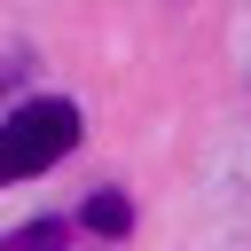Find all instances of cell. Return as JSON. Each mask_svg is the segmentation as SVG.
<instances>
[{
  "mask_svg": "<svg viewBox=\"0 0 251 251\" xmlns=\"http://www.w3.org/2000/svg\"><path fill=\"white\" fill-rule=\"evenodd\" d=\"M71 235H78V220H31V227L0 235V251H63Z\"/></svg>",
  "mask_w": 251,
  "mask_h": 251,
  "instance_id": "3957f363",
  "label": "cell"
},
{
  "mask_svg": "<svg viewBox=\"0 0 251 251\" xmlns=\"http://www.w3.org/2000/svg\"><path fill=\"white\" fill-rule=\"evenodd\" d=\"M78 133H86V118H78L71 94L16 102V110L0 118V188H16V180H31V173L63 165V157L78 149Z\"/></svg>",
  "mask_w": 251,
  "mask_h": 251,
  "instance_id": "6da1fadb",
  "label": "cell"
},
{
  "mask_svg": "<svg viewBox=\"0 0 251 251\" xmlns=\"http://www.w3.org/2000/svg\"><path fill=\"white\" fill-rule=\"evenodd\" d=\"M78 227H86V235H126V227H133V204H126L118 188H94L86 212H78Z\"/></svg>",
  "mask_w": 251,
  "mask_h": 251,
  "instance_id": "7a4b0ae2",
  "label": "cell"
}]
</instances>
